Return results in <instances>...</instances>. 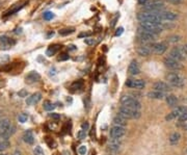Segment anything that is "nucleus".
Listing matches in <instances>:
<instances>
[{
  "label": "nucleus",
  "instance_id": "f257e3e1",
  "mask_svg": "<svg viewBox=\"0 0 187 155\" xmlns=\"http://www.w3.org/2000/svg\"><path fill=\"white\" fill-rule=\"evenodd\" d=\"M137 20L139 23L141 22H154V23H162L163 21L160 20L158 15L156 13H151V11H142V13L137 14Z\"/></svg>",
  "mask_w": 187,
  "mask_h": 155
},
{
  "label": "nucleus",
  "instance_id": "f03ea898",
  "mask_svg": "<svg viewBox=\"0 0 187 155\" xmlns=\"http://www.w3.org/2000/svg\"><path fill=\"white\" fill-rule=\"evenodd\" d=\"M140 26L144 29H146L147 31L151 32L153 34H158L160 32H162L163 28V22L162 23H154V22H141L140 23Z\"/></svg>",
  "mask_w": 187,
  "mask_h": 155
},
{
  "label": "nucleus",
  "instance_id": "7ed1b4c3",
  "mask_svg": "<svg viewBox=\"0 0 187 155\" xmlns=\"http://www.w3.org/2000/svg\"><path fill=\"white\" fill-rule=\"evenodd\" d=\"M166 80L170 86L175 88H183L185 84V79L178 73H168L166 75Z\"/></svg>",
  "mask_w": 187,
  "mask_h": 155
},
{
  "label": "nucleus",
  "instance_id": "20e7f679",
  "mask_svg": "<svg viewBox=\"0 0 187 155\" xmlns=\"http://www.w3.org/2000/svg\"><path fill=\"white\" fill-rule=\"evenodd\" d=\"M144 6V9L146 11H151V13H156V11H163L164 8V3L161 0H149Z\"/></svg>",
  "mask_w": 187,
  "mask_h": 155
},
{
  "label": "nucleus",
  "instance_id": "39448f33",
  "mask_svg": "<svg viewBox=\"0 0 187 155\" xmlns=\"http://www.w3.org/2000/svg\"><path fill=\"white\" fill-rule=\"evenodd\" d=\"M119 116L124 119H138L140 117L139 110L136 109H131L129 107L122 106L119 110Z\"/></svg>",
  "mask_w": 187,
  "mask_h": 155
},
{
  "label": "nucleus",
  "instance_id": "423d86ee",
  "mask_svg": "<svg viewBox=\"0 0 187 155\" xmlns=\"http://www.w3.org/2000/svg\"><path fill=\"white\" fill-rule=\"evenodd\" d=\"M121 103L123 106L129 107L131 109L139 110L140 107H141V104H140L139 101L137 99H135V98L131 97V96H124V97H122Z\"/></svg>",
  "mask_w": 187,
  "mask_h": 155
},
{
  "label": "nucleus",
  "instance_id": "0eeeda50",
  "mask_svg": "<svg viewBox=\"0 0 187 155\" xmlns=\"http://www.w3.org/2000/svg\"><path fill=\"white\" fill-rule=\"evenodd\" d=\"M137 37H138L141 42H152L156 39V36L151 34V32L147 31V30L144 29L141 26H139L137 28Z\"/></svg>",
  "mask_w": 187,
  "mask_h": 155
},
{
  "label": "nucleus",
  "instance_id": "6e6552de",
  "mask_svg": "<svg viewBox=\"0 0 187 155\" xmlns=\"http://www.w3.org/2000/svg\"><path fill=\"white\" fill-rule=\"evenodd\" d=\"M156 14L158 15V17L160 18L161 21H175L178 18V15L176 13H173V11H156Z\"/></svg>",
  "mask_w": 187,
  "mask_h": 155
},
{
  "label": "nucleus",
  "instance_id": "1a4fd4ad",
  "mask_svg": "<svg viewBox=\"0 0 187 155\" xmlns=\"http://www.w3.org/2000/svg\"><path fill=\"white\" fill-rule=\"evenodd\" d=\"M163 63H164V65L166 66L167 68H170V69H172V70H180V69H182V67H183L181 64V62L174 60V58L170 57V56L165 57L164 60H163Z\"/></svg>",
  "mask_w": 187,
  "mask_h": 155
},
{
  "label": "nucleus",
  "instance_id": "9d476101",
  "mask_svg": "<svg viewBox=\"0 0 187 155\" xmlns=\"http://www.w3.org/2000/svg\"><path fill=\"white\" fill-rule=\"evenodd\" d=\"M126 129L122 126H114L110 129V137L112 138H121L125 135Z\"/></svg>",
  "mask_w": 187,
  "mask_h": 155
},
{
  "label": "nucleus",
  "instance_id": "9b49d317",
  "mask_svg": "<svg viewBox=\"0 0 187 155\" xmlns=\"http://www.w3.org/2000/svg\"><path fill=\"white\" fill-rule=\"evenodd\" d=\"M126 86H129V88L132 89H137V90H140V89H144V86H146V82L141 79H129V80L126 81Z\"/></svg>",
  "mask_w": 187,
  "mask_h": 155
},
{
  "label": "nucleus",
  "instance_id": "f8f14e48",
  "mask_svg": "<svg viewBox=\"0 0 187 155\" xmlns=\"http://www.w3.org/2000/svg\"><path fill=\"white\" fill-rule=\"evenodd\" d=\"M13 45H15V41H13L6 36L0 37V47H1V49H9Z\"/></svg>",
  "mask_w": 187,
  "mask_h": 155
},
{
  "label": "nucleus",
  "instance_id": "ddd939ff",
  "mask_svg": "<svg viewBox=\"0 0 187 155\" xmlns=\"http://www.w3.org/2000/svg\"><path fill=\"white\" fill-rule=\"evenodd\" d=\"M154 91H158L161 93H165V92L170 91V86L166 82L163 81H158L154 83Z\"/></svg>",
  "mask_w": 187,
  "mask_h": 155
},
{
  "label": "nucleus",
  "instance_id": "4468645a",
  "mask_svg": "<svg viewBox=\"0 0 187 155\" xmlns=\"http://www.w3.org/2000/svg\"><path fill=\"white\" fill-rule=\"evenodd\" d=\"M152 51L156 54H163L166 51V46L163 43H155L151 46Z\"/></svg>",
  "mask_w": 187,
  "mask_h": 155
},
{
  "label": "nucleus",
  "instance_id": "2eb2a0df",
  "mask_svg": "<svg viewBox=\"0 0 187 155\" xmlns=\"http://www.w3.org/2000/svg\"><path fill=\"white\" fill-rule=\"evenodd\" d=\"M25 79H26V81L28 83H34V82L39 81L40 79H41V75L36 71H31L26 75Z\"/></svg>",
  "mask_w": 187,
  "mask_h": 155
},
{
  "label": "nucleus",
  "instance_id": "dca6fc26",
  "mask_svg": "<svg viewBox=\"0 0 187 155\" xmlns=\"http://www.w3.org/2000/svg\"><path fill=\"white\" fill-rule=\"evenodd\" d=\"M42 99V94L41 93H36V94H32L31 96H28L27 99H26V104L27 105H32V104H36V103L39 102L40 100Z\"/></svg>",
  "mask_w": 187,
  "mask_h": 155
},
{
  "label": "nucleus",
  "instance_id": "f3484780",
  "mask_svg": "<svg viewBox=\"0 0 187 155\" xmlns=\"http://www.w3.org/2000/svg\"><path fill=\"white\" fill-rule=\"evenodd\" d=\"M137 53L140 56H149L152 53V48L151 46L148 45H141L137 48Z\"/></svg>",
  "mask_w": 187,
  "mask_h": 155
},
{
  "label": "nucleus",
  "instance_id": "a211bd4d",
  "mask_svg": "<svg viewBox=\"0 0 187 155\" xmlns=\"http://www.w3.org/2000/svg\"><path fill=\"white\" fill-rule=\"evenodd\" d=\"M23 140H24L26 144H29V145H32L34 143V135L33 133H32L31 130H27L24 132V134H23Z\"/></svg>",
  "mask_w": 187,
  "mask_h": 155
},
{
  "label": "nucleus",
  "instance_id": "6ab92c4d",
  "mask_svg": "<svg viewBox=\"0 0 187 155\" xmlns=\"http://www.w3.org/2000/svg\"><path fill=\"white\" fill-rule=\"evenodd\" d=\"M128 72H129L130 75L139 74V72H140L139 67H138V65H137V63L135 62V60H132V62L130 63L129 68H128Z\"/></svg>",
  "mask_w": 187,
  "mask_h": 155
},
{
  "label": "nucleus",
  "instance_id": "aec40b11",
  "mask_svg": "<svg viewBox=\"0 0 187 155\" xmlns=\"http://www.w3.org/2000/svg\"><path fill=\"white\" fill-rule=\"evenodd\" d=\"M121 143L119 142V138H113V140L109 144L108 149L110 150V152H118L120 150Z\"/></svg>",
  "mask_w": 187,
  "mask_h": 155
},
{
  "label": "nucleus",
  "instance_id": "412c9836",
  "mask_svg": "<svg viewBox=\"0 0 187 155\" xmlns=\"http://www.w3.org/2000/svg\"><path fill=\"white\" fill-rule=\"evenodd\" d=\"M148 97L149 98H152V99H157V100H161L163 99V98L165 97L164 93H161V92H158V91H152L148 93Z\"/></svg>",
  "mask_w": 187,
  "mask_h": 155
},
{
  "label": "nucleus",
  "instance_id": "4be33fe9",
  "mask_svg": "<svg viewBox=\"0 0 187 155\" xmlns=\"http://www.w3.org/2000/svg\"><path fill=\"white\" fill-rule=\"evenodd\" d=\"M165 100H166L167 105H168V106H170V107L176 106V105H177V103H178V99H177V97H176V96H174V95H168V96H166V98H165Z\"/></svg>",
  "mask_w": 187,
  "mask_h": 155
},
{
  "label": "nucleus",
  "instance_id": "5701e85b",
  "mask_svg": "<svg viewBox=\"0 0 187 155\" xmlns=\"http://www.w3.org/2000/svg\"><path fill=\"white\" fill-rule=\"evenodd\" d=\"M113 123L116 124V126H122V127H125V126L127 125L126 119L122 118V117H120L119 115L113 119Z\"/></svg>",
  "mask_w": 187,
  "mask_h": 155
},
{
  "label": "nucleus",
  "instance_id": "b1692460",
  "mask_svg": "<svg viewBox=\"0 0 187 155\" xmlns=\"http://www.w3.org/2000/svg\"><path fill=\"white\" fill-rule=\"evenodd\" d=\"M180 138H181V134H180L179 132H174V133H172L170 137V143L172 145H176L180 140Z\"/></svg>",
  "mask_w": 187,
  "mask_h": 155
},
{
  "label": "nucleus",
  "instance_id": "393cba45",
  "mask_svg": "<svg viewBox=\"0 0 187 155\" xmlns=\"http://www.w3.org/2000/svg\"><path fill=\"white\" fill-rule=\"evenodd\" d=\"M59 47L60 46H58V45H54V46H50L49 47L48 49H47V51H46V54L48 55V56H52V55H54L56 52L58 51V49H59Z\"/></svg>",
  "mask_w": 187,
  "mask_h": 155
},
{
  "label": "nucleus",
  "instance_id": "a878e982",
  "mask_svg": "<svg viewBox=\"0 0 187 155\" xmlns=\"http://www.w3.org/2000/svg\"><path fill=\"white\" fill-rule=\"evenodd\" d=\"M11 147V142L8 140H2L0 142V152H3L5 150H8Z\"/></svg>",
  "mask_w": 187,
  "mask_h": 155
},
{
  "label": "nucleus",
  "instance_id": "bb28decb",
  "mask_svg": "<svg viewBox=\"0 0 187 155\" xmlns=\"http://www.w3.org/2000/svg\"><path fill=\"white\" fill-rule=\"evenodd\" d=\"M75 31L74 28H65V29L59 30V34L60 36H68V34H71Z\"/></svg>",
  "mask_w": 187,
  "mask_h": 155
},
{
  "label": "nucleus",
  "instance_id": "cd10ccee",
  "mask_svg": "<svg viewBox=\"0 0 187 155\" xmlns=\"http://www.w3.org/2000/svg\"><path fill=\"white\" fill-rule=\"evenodd\" d=\"M43 107H44V109H45V110H48V111H50V110H52L53 108H54V105H53L52 103L50 102V101L46 100L45 102H44Z\"/></svg>",
  "mask_w": 187,
  "mask_h": 155
},
{
  "label": "nucleus",
  "instance_id": "c85d7f7f",
  "mask_svg": "<svg viewBox=\"0 0 187 155\" xmlns=\"http://www.w3.org/2000/svg\"><path fill=\"white\" fill-rule=\"evenodd\" d=\"M18 120H19V122L20 123H26L27 122V120H28V116L26 114H21V115H19V117H18Z\"/></svg>",
  "mask_w": 187,
  "mask_h": 155
},
{
  "label": "nucleus",
  "instance_id": "c756f323",
  "mask_svg": "<svg viewBox=\"0 0 187 155\" xmlns=\"http://www.w3.org/2000/svg\"><path fill=\"white\" fill-rule=\"evenodd\" d=\"M33 154L34 155H45V153H44V150L42 149L41 146H36V148H34Z\"/></svg>",
  "mask_w": 187,
  "mask_h": 155
},
{
  "label": "nucleus",
  "instance_id": "7c9ffc66",
  "mask_svg": "<svg viewBox=\"0 0 187 155\" xmlns=\"http://www.w3.org/2000/svg\"><path fill=\"white\" fill-rule=\"evenodd\" d=\"M43 17H44V19H45V20H47V21L52 20V19L54 18V14L51 13V11H46V13H44Z\"/></svg>",
  "mask_w": 187,
  "mask_h": 155
},
{
  "label": "nucleus",
  "instance_id": "2f4dec72",
  "mask_svg": "<svg viewBox=\"0 0 187 155\" xmlns=\"http://www.w3.org/2000/svg\"><path fill=\"white\" fill-rule=\"evenodd\" d=\"M18 96L21 98H27L28 97V92L27 90H25V89H22L21 91L18 92Z\"/></svg>",
  "mask_w": 187,
  "mask_h": 155
},
{
  "label": "nucleus",
  "instance_id": "473e14b6",
  "mask_svg": "<svg viewBox=\"0 0 187 155\" xmlns=\"http://www.w3.org/2000/svg\"><path fill=\"white\" fill-rule=\"evenodd\" d=\"M84 43L88 46H92V45H95L96 44V40L93 39V37H87V39H84Z\"/></svg>",
  "mask_w": 187,
  "mask_h": 155
},
{
  "label": "nucleus",
  "instance_id": "72a5a7b5",
  "mask_svg": "<svg viewBox=\"0 0 187 155\" xmlns=\"http://www.w3.org/2000/svg\"><path fill=\"white\" fill-rule=\"evenodd\" d=\"M77 137L79 138V140H83V138H85L86 137V131H84V130H79L78 132H77Z\"/></svg>",
  "mask_w": 187,
  "mask_h": 155
},
{
  "label": "nucleus",
  "instance_id": "f704fd0d",
  "mask_svg": "<svg viewBox=\"0 0 187 155\" xmlns=\"http://www.w3.org/2000/svg\"><path fill=\"white\" fill-rule=\"evenodd\" d=\"M82 88V81H76L72 84V89H81Z\"/></svg>",
  "mask_w": 187,
  "mask_h": 155
},
{
  "label": "nucleus",
  "instance_id": "c9c22d12",
  "mask_svg": "<svg viewBox=\"0 0 187 155\" xmlns=\"http://www.w3.org/2000/svg\"><path fill=\"white\" fill-rule=\"evenodd\" d=\"M86 151H87V148H86V146H84V145L80 146V147H79V149H78V152H79V153H80L81 155L85 154Z\"/></svg>",
  "mask_w": 187,
  "mask_h": 155
},
{
  "label": "nucleus",
  "instance_id": "e433bc0d",
  "mask_svg": "<svg viewBox=\"0 0 187 155\" xmlns=\"http://www.w3.org/2000/svg\"><path fill=\"white\" fill-rule=\"evenodd\" d=\"M180 40V37L179 36H172L168 37V41L170 42V43H176V42H178Z\"/></svg>",
  "mask_w": 187,
  "mask_h": 155
},
{
  "label": "nucleus",
  "instance_id": "4c0bfd02",
  "mask_svg": "<svg viewBox=\"0 0 187 155\" xmlns=\"http://www.w3.org/2000/svg\"><path fill=\"white\" fill-rule=\"evenodd\" d=\"M178 119H179V121H180V122H186V121H187V114L181 115V116H180Z\"/></svg>",
  "mask_w": 187,
  "mask_h": 155
},
{
  "label": "nucleus",
  "instance_id": "58836bf2",
  "mask_svg": "<svg viewBox=\"0 0 187 155\" xmlns=\"http://www.w3.org/2000/svg\"><path fill=\"white\" fill-rule=\"evenodd\" d=\"M123 32H124V28H123V27L118 28V29H116V37L122 36V34H123Z\"/></svg>",
  "mask_w": 187,
  "mask_h": 155
},
{
  "label": "nucleus",
  "instance_id": "ea45409f",
  "mask_svg": "<svg viewBox=\"0 0 187 155\" xmlns=\"http://www.w3.org/2000/svg\"><path fill=\"white\" fill-rule=\"evenodd\" d=\"M69 54L68 53H62V56L59 57V60H69Z\"/></svg>",
  "mask_w": 187,
  "mask_h": 155
},
{
  "label": "nucleus",
  "instance_id": "a19ab883",
  "mask_svg": "<svg viewBox=\"0 0 187 155\" xmlns=\"http://www.w3.org/2000/svg\"><path fill=\"white\" fill-rule=\"evenodd\" d=\"M167 2H170V3H173V4H180L183 2V0H166Z\"/></svg>",
  "mask_w": 187,
  "mask_h": 155
},
{
  "label": "nucleus",
  "instance_id": "79ce46f5",
  "mask_svg": "<svg viewBox=\"0 0 187 155\" xmlns=\"http://www.w3.org/2000/svg\"><path fill=\"white\" fill-rule=\"evenodd\" d=\"M50 117H51L52 119H54V120H59V119H60V115H59V114H55V112L51 114Z\"/></svg>",
  "mask_w": 187,
  "mask_h": 155
},
{
  "label": "nucleus",
  "instance_id": "37998d69",
  "mask_svg": "<svg viewBox=\"0 0 187 155\" xmlns=\"http://www.w3.org/2000/svg\"><path fill=\"white\" fill-rule=\"evenodd\" d=\"M81 127H82V130L86 131L88 129V124L87 123H83L82 125H81Z\"/></svg>",
  "mask_w": 187,
  "mask_h": 155
},
{
  "label": "nucleus",
  "instance_id": "c03bdc74",
  "mask_svg": "<svg viewBox=\"0 0 187 155\" xmlns=\"http://www.w3.org/2000/svg\"><path fill=\"white\" fill-rule=\"evenodd\" d=\"M149 0H138V3L140 4V5H144Z\"/></svg>",
  "mask_w": 187,
  "mask_h": 155
},
{
  "label": "nucleus",
  "instance_id": "a18cd8bd",
  "mask_svg": "<svg viewBox=\"0 0 187 155\" xmlns=\"http://www.w3.org/2000/svg\"><path fill=\"white\" fill-rule=\"evenodd\" d=\"M68 49H69L70 51H74V50H76V46L71 45V46H69V47H68Z\"/></svg>",
  "mask_w": 187,
  "mask_h": 155
},
{
  "label": "nucleus",
  "instance_id": "49530a36",
  "mask_svg": "<svg viewBox=\"0 0 187 155\" xmlns=\"http://www.w3.org/2000/svg\"><path fill=\"white\" fill-rule=\"evenodd\" d=\"M13 155H21V152H20V151H18V150H17V151L14 152V154H13Z\"/></svg>",
  "mask_w": 187,
  "mask_h": 155
},
{
  "label": "nucleus",
  "instance_id": "de8ad7c7",
  "mask_svg": "<svg viewBox=\"0 0 187 155\" xmlns=\"http://www.w3.org/2000/svg\"><path fill=\"white\" fill-rule=\"evenodd\" d=\"M184 129H185V130H187V125L184 126Z\"/></svg>",
  "mask_w": 187,
  "mask_h": 155
},
{
  "label": "nucleus",
  "instance_id": "09e8293b",
  "mask_svg": "<svg viewBox=\"0 0 187 155\" xmlns=\"http://www.w3.org/2000/svg\"><path fill=\"white\" fill-rule=\"evenodd\" d=\"M0 155H6V154H3V153H1V154H0Z\"/></svg>",
  "mask_w": 187,
  "mask_h": 155
},
{
  "label": "nucleus",
  "instance_id": "8fccbe9b",
  "mask_svg": "<svg viewBox=\"0 0 187 155\" xmlns=\"http://www.w3.org/2000/svg\"><path fill=\"white\" fill-rule=\"evenodd\" d=\"M0 138H2V137H1V133H0Z\"/></svg>",
  "mask_w": 187,
  "mask_h": 155
},
{
  "label": "nucleus",
  "instance_id": "3c124183",
  "mask_svg": "<svg viewBox=\"0 0 187 155\" xmlns=\"http://www.w3.org/2000/svg\"><path fill=\"white\" fill-rule=\"evenodd\" d=\"M185 48H186V49H187V44H186V46H185Z\"/></svg>",
  "mask_w": 187,
  "mask_h": 155
},
{
  "label": "nucleus",
  "instance_id": "603ef678",
  "mask_svg": "<svg viewBox=\"0 0 187 155\" xmlns=\"http://www.w3.org/2000/svg\"><path fill=\"white\" fill-rule=\"evenodd\" d=\"M186 153H187V150H186Z\"/></svg>",
  "mask_w": 187,
  "mask_h": 155
},
{
  "label": "nucleus",
  "instance_id": "864d4df0",
  "mask_svg": "<svg viewBox=\"0 0 187 155\" xmlns=\"http://www.w3.org/2000/svg\"><path fill=\"white\" fill-rule=\"evenodd\" d=\"M0 4H1V2H0Z\"/></svg>",
  "mask_w": 187,
  "mask_h": 155
}]
</instances>
